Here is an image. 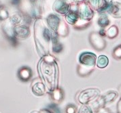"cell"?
<instances>
[{"mask_svg":"<svg viewBox=\"0 0 121 113\" xmlns=\"http://www.w3.org/2000/svg\"><path fill=\"white\" fill-rule=\"evenodd\" d=\"M55 58L50 54H46L42 56L41 61L39 63V73L45 82V85L47 87L49 92L56 87L55 81H56L55 75V66H56Z\"/></svg>","mask_w":121,"mask_h":113,"instance_id":"obj_1","label":"cell"},{"mask_svg":"<svg viewBox=\"0 0 121 113\" xmlns=\"http://www.w3.org/2000/svg\"><path fill=\"white\" fill-rule=\"evenodd\" d=\"M35 41L37 50L42 57L49 54V43L52 41V34L41 21L37 20L34 27Z\"/></svg>","mask_w":121,"mask_h":113,"instance_id":"obj_2","label":"cell"},{"mask_svg":"<svg viewBox=\"0 0 121 113\" xmlns=\"http://www.w3.org/2000/svg\"><path fill=\"white\" fill-rule=\"evenodd\" d=\"M100 96V90L97 88H88L84 89L78 96V101L82 105L87 104Z\"/></svg>","mask_w":121,"mask_h":113,"instance_id":"obj_3","label":"cell"},{"mask_svg":"<svg viewBox=\"0 0 121 113\" xmlns=\"http://www.w3.org/2000/svg\"><path fill=\"white\" fill-rule=\"evenodd\" d=\"M78 12L80 19L91 22L93 18L94 12L87 1H83L78 3Z\"/></svg>","mask_w":121,"mask_h":113,"instance_id":"obj_4","label":"cell"},{"mask_svg":"<svg viewBox=\"0 0 121 113\" xmlns=\"http://www.w3.org/2000/svg\"><path fill=\"white\" fill-rule=\"evenodd\" d=\"M89 42L91 46L97 51H102L106 48V41L99 32H93L89 35Z\"/></svg>","mask_w":121,"mask_h":113,"instance_id":"obj_5","label":"cell"},{"mask_svg":"<svg viewBox=\"0 0 121 113\" xmlns=\"http://www.w3.org/2000/svg\"><path fill=\"white\" fill-rule=\"evenodd\" d=\"M97 56L93 52H82L79 56V62L80 65L95 67L97 63Z\"/></svg>","mask_w":121,"mask_h":113,"instance_id":"obj_6","label":"cell"},{"mask_svg":"<svg viewBox=\"0 0 121 113\" xmlns=\"http://www.w3.org/2000/svg\"><path fill=\"white\" fill-rule=\"evenodd\" d=\"M71 3L67 0H56L53 5V9L59 14L65 16L70 10Z\"/></svg>","mask_w":121,"mask_h":113,"instance_id":"obj_7","label":"cell"},{"mask_svg":"<svg viewBox=\"0 0 121 113\" xmlns=\"http://www.w3.org/2000/svg\"><path fill=\"white\" fill-rule=\"evenodd\" d=\"M87 2L93 9L98 12H104L108 10L110 4L106 0H87Z\"/></svg>","mask_w":121,"mask_h":113,"instance_id":"obj_8","label":"cell"},{"mask_svg":"<svg viewBox=\"0 0 121 113\" xmlns=\"http://www.w3.org/2000/svg\"><path fill=\"white\" fill-rule=\"evenodd\" d=\"M31 89L34 95L42 96L46 93V87L39 79H36L31 83Z\"/></svg>","mask_w":121,"mask_h":113,"instance_id":"obj_9","label":"cell"},{"mask_svg":"<svg viewBox=\"0 0 121 113\" xmlns=\"http://www.w3.org/2000/svg\"><path fill=\"white\" fill-rule=\"evenodd\" d=\"M33 75V72L31 68L27 66L21 67L17 73L18 79L22 82H27L30 81Z\"/></svg>","mask_w":121,"mask_h":113,"instance_id":"obj_10","label":"cell"},{"mask_svg":"<svg viewBox=\"0 0 121 113\" xmlns=\"http://www.w3.org/2000/svg\"><path fill=\"white\" fill-rule=\"evenodd\" d=\"M14 33L17 38L26 39L30 35V29L26 25L18 24L14 27Z\"/></svg>","mask_w":121,"mask_h":113,"instance_id":"obj_11","label":"cell"},{"mask_svg":"<svg viewBox=\"0 0 121 113\" xmlns=\"http://www.w3.org/2000/svg\"><path fill=\"white\" fill-rule=\"evenodd\" d=\"M50 96L53 102L56 103H60L64 99L65 93L62 88L59 87H55L54 89L49 92Z\"/></svg>","mask_w":121,"mask_h":113,"instance_id":"obj_12","label":"cell"},{"mask_svg":"<svg viewBox=\"0 0 121 113\" xmlns=\"http://www.w3.org/2000/svg\"><path fill=\"white\" fill-rule=\"evenodd\" d=\"M61 19L57 15L54 14H51L49 16L46 18V21L48 23V25L49 26L50 29L53 32H56L57 28L59 27V24L61 22Z\"/></svg>","mask_w":121,"mask_h":113,"instance_id":"obj_13","label":"cell"},{"mask_svg":"<svg viewBox=\"0 0 121 113\" xmlns=\"http://www.w3.org/2000/svg\"><path fill=\"white\" fill-rule=\"evenodd\" d=\"M106 12H108L113 17L120 18H121V4L118 2H113Z\"/></svg>","mask_w":121,"mask_h":113,"instance_id":"obj_14","label":"cell"},{"mask_svg":"<svg viewBox=\"0 0 121 113\" xmlns=\"http://www.w3.org/2000/svg\"><path fill=\"white\" fill-rule=\"evenodd\" d=\"M105 104H106V103L105 102L103 96H99V97H97V98H95V100H93V101H91L88 106L96 113L101 108L105 107Z\"/></svg>","mask_w":121,"mask_h":113,"instance_id":"obj_15","label":"cell"},{"mask_svg":"<svg viewBox=\"0 0 121 113\" xmlns=\"http://www.w3.org/2000/svg\"><path fill=\"white\" fill-rule=\"evenodd\" d=\"M94 70V67L82 65H78L77 67V73L78 75L82 77H85L90 75Z\"/></svg>","mask_w":121,"mask_h":113,"instance_id":"obj_16","label":"cell"},{"mask_svg":"<svg viewBox=\"0 0 121 113\" xmlns=\"http://www.w3.org/2000/svg\"><path fill=\"white\" fill-rule=\"evenodd\" d=\"M69 32V28L68 25L65 23V22L61 20L55 33L59 37H65L68 35Z\"/></svg>","mask_w":121,"mask_h":113,"instance_id":"obj_17","label":"cell"},{"mask_svg":"<svg viewBox=\"0 0 121 113\" xmlns=\"http://www.w3.org/2000/svg\"><path fill=\"white\" fill-rule=\"evenodd\" d=\"M56 33L52 34V52L55 54H59L63 49V45L58 41L57 37L55 35Z\"/></svg>","mask_w":121,"mask_h":113,"instance_id":"obj_18","label":"cell"},{"mask_svg":"<svg viewBox=\"0 0 121 113\" xmlns=\"http://www.w3.org/2000/svg\"><path fill=\"white\" fill-rule=\"evenodd\" d=\"M102 96L106 104L111 103L115 101L116 98L118 97V93L115 91H109L102 95Z\"/></svg>","mask_w":121,"mask_h":113,"instance_id":"obj_19","label":"cell"},{"mask_svg":"<svg viewBox=\"0 0 121 113\" xmlns=\"http://www.w3.org/2000/svg\"><path fill=\"white\" fill-rule=\"evenodd\" d=\"M119 32V30L117 26L112 25L107 30H105V37L109 39H114L116 38Z\"/></svg>","mask_w":121,"mask_h":113,"instance_id":"obj_20","label":"cell"},{"mask_svg":"<svg viewBox=\"0 0 121 113\" xmlns=\"http://www.w3.org/2000/svg\"><path fill=\"white\" fill-rule=\"evenodd\" d=\"M97 24L101 28H105L108 27L110 24V20L108 16L105 14H101L97 20Z\"/></svg>","mask_w":121,"mask_h":113,"instance_id":"obj_21","label":"cell"},{"mask_svg":"<svg viewBox=\"0 0 121 113\" xmlns=\"http://www.w3.org/2000/svg\"><path fill=\"white\" fill-rule=\"evenodd\" d=\"M108 64H109V59L106 56L101 55L97 58L96 65L99 69H104L107 67Z\"/></svg>","mask_w":121,"mask_h":113,"instance_id":"obj_22","label":"cell"},{"mask_svg":"<svg viewBox=\"0 0 121 113\" xmlns=\"http://www.w3.org/2000/svg\"><path fill=\"white\" fill-rule=\"evenodd\" d=\"M10 18L9 12L8 9L4 5L0 7V21H5Z\"/></svg>","mask_w":121,"mask_h":113,"instance_id":"obj_23","label":"cell"},{"mask_svg":"<svg viewBox=\"0 0 121 113\" xmlns=\"http://www.w3.org/2000/svg\"><path fill=\"white\" fill-rule=\"evenodd\" d=\"M112 57L116 60H121V44L114 49L112 52Z\"/></svg>","mask_w":121,"mask_h":113,"instance_id":"obj_24","label":"cell"},{"mask_svg":"<svg viewBox=\"0 0 121 113\" xmlns=\"http://www.w3.org/2000/svg\"><path fill=\"white\" fill-rule=\"evenodd\" d=\"M78 113H93V110L88 105L84 104L79 109Z\"/></svg>","mask_w":121,"mask_h":113,"instance_id":"obj_25","label":"cell"},{"mask_svg":"<svg viewBox=\"0 0 121 113\" xmlns=\"http://www.w3.org/2000/svg\"><path fill=\"white\" fill-rule=\"evenodd\" d=\"M77 108L73 104H69L65 108V113H76Z\"/></svg>","mask_w":121,"mask_h":113,"instance_id":"obj_26","label":"cell"},{"mask_svg":"<svg viewBox=\"0 0 121 113\" xmlns=\"http://www.w3.org/2000/svg\"><path fill=\"white\" fill-rule=\"evenodd\" d=\"M48 109L52 113H60V110L56 106V105L55 104H51L48 105Z\"/></svg>","mask_w":121,"mask_h":113,"instance_id":"obj_27","label":"cell"},{"mask_svg":"<svg viewBox=\"0 0 121 113\" xmlns=\"http://www.w3.org/2000/svg\"><path fill=\"white\" fill-rule=\"evenodd\" d=\"M96 113H112L110 112V110L108 108H105V107H103V108H101L99 109Z\"/></svg>","mask_w":121,"mask_h":113,"instance_id":"obj_28","label":"cell"},{"mask_svg":"<svg viewBox=\"0 0 121 113\" xmlns=\"http://www.w3.org/2000/svg\"><path fill=\"white\" fill-rule=\"evenodd\" d=\"M116 108H117V113H121V97L120 98V100H118V103H117Z\"/></svg>","mask_w":121,"mask_h":113,"instance_id":"obj_29","label":"cell"},{"mask_svg":"<svg viewBox=\"0 0 121 113\" xmlns=\"http://www.w3.org/2000/svg\"><path fill=\"white\" fill-rule=\"evenodd\" d=\"M99 34L101 36V37H105V30L104 28H101V29L99 31Z\"/></svg>","mask_w":121,"mask_h":113,"instance_id":"obj_30","label":"cell"},{"mask_svg":"<svg viewBox=\"0 0 121 113\" xmlns=\"http://www.w3.org/2000/svg\"><path fill=\"white\" fill-rule=\"evenodd\" d=\"M40 113H52L48 108H44L40 110Z\"/></svg>","mask_w":121,"mask_h":113,"instance_id":"obj_31","label":"cell"},{"mask_svg":"<svg viewBox=\"0 0 121 113\" xmlns=\"http://www.w3.org/2000/svg\"><path fill=\"white\" fill-rule=\"evenodd\" d=\"M29 2H30L32 5H35L37 4L38 1H39V0H29Z\"/></svg>","mask_w":121,"mask_h":113,"instance_id":"obj_32","label":"cell"},{"mask_svg":"<svg viewBox=\"0 0 121 113\" xmlns=\"http://www.w3.org/2000/svg\"><path fill=\"white\" fill-rule=\"evenodd\" d=\"M72 1V3H78L80 1H86V0H71Z\"/></svg>","mask_w":121,"mask_h":113,"instance_id":"obj_33","label":"cell"},{"mask_svg":"<svg viewBox=\"0 0 121 113\" xmlns=\"http://www.w3.org/2000/svg\"><path fill=\"white\" fill-rule=\"evenodd\" d=\"M118 93L120 94V96H121V85H120L118 87Z\"/></svg>","mask_w":121,"mask_h":113,"instance_id":"obj_34","label":"cell"},{"mask_svg":"<svg viewBox=\"0 0 121 113\" xmlns=\"http://www.w3.org/2000/svg\"><path fill=\"white\" fill-rule=\"evenodd\" d=\"M31 113H40V111H36V110H34V111H32Z\"/></svg>","mask_w":121,"mask_h":113,"instance_id":"obj_35","label":"cell"},{"mask_svg":"<svg viewBox=\"0 0 121 113\" xmlns=\"http://www.w3.org/2000/svg\"><path fill=\"white\" fill-rule=\"evenodd\" d=\"M1 5H1V2H0V7H1Z\"/></svg>","mask_w":121,"mask_h":113,"instance_id":"obj_36","label":"cell"}]
</instances>
